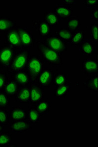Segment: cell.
Segmentation results:
<instances>
[{
	"label": "cell",
	"mask_w": 98,
	"mask_h": 147,
	"mask_svg": "<svg viewBox=\"0 0 98 147\" xmlns=\"http://www.w3.org/2000/svg\"><path fill=\"white\" fill-rule=\"evenodd\" d=\"M36 47L44 62L52 67H61L64 63L62 54L50 48L42 39L36 41Z\"/></svg>",
	"instance_id": "6da1fadb"
},
{
	"label": "cell",
	"mask_w": 98,
	"mask_h": 147,
	"mask_svg": "<svg viewBox=\"0 0 98 147\" xmlns=\"http://www.w3.org/2000/svg\"><path fill=\"white\" fill-rule=\"evenodd\" d=\"M30 49L21 48L14 50L12 62L7 69L9 75L25 70L30 57Z\"/></svg>",
	"instance_id": "7a4b0ae2"
},
{
	"label": "cell",
	"mask_w": 98,
	"mask_h": 147,
	"mask_svg": "<svg viewBox=\"0 0 98 147\" xmlns=\"http://www.w3.org/2000/svg\"><path fill=\"white\" fill-rule=\"evenodd\" d=\"M44 61L39 55H31L25 70L30 76L33 83H37L39 74L44 68Z\"/></svg>",
	"instance_id": "3957f363"
},
{
	"label": "cell",
	"mask_w": 98,
	"mask_h": 147,
	"mask_svg": "<svg viewBox=\"0 0 98 147\" xmlns=\"http://www.w3.org/2000/svg\"><path fill=\"white\" fill-rule=\"evenodd\" d=\"M5 44L14 50L22 48L20 37V27H15L5 32Z\"/></svg>",
	"instance_id": "277c9868"
},
{
	"label": "cell",
	"mask_w": 98,
	"mask_h": 147,
	"mask_svg": "<svg viewBox=\"0 0 98 147\" xmlns=\"http://www.w3.org/2000/svg\"><path fill=\"white\" fill-rule=\"evenodd\" d=\"M42 40L48 47L61 54L68 50V43L56 35H52Z\"/></svg>",
	"instance_id": "5b68a950"
},
{
	"label": "cell",
	"mask_w": 98,
	"mask_h": 147,
	"mask_svg": "<svg viewBox=\"0 0 98 147\" xmlns=\"http://www.w3.org/2000/svg\"><path fill=\"white\" fill-rule=\"evenodd\" d=\"M32 26L39 32L41 39L46 38L52 35V28L44 19L33 20Z\"/></svg>",
	"instance_id": "8992f818"
},
{
	"label": "cell",
	"mask_w": 98,
	"mask_h": 147,
	"mask_svg": "<svg viewBox=\"0 0 98 147\" xmlns=\"http://www.w3.org/2000/svg\"><path fill=\"white\" fill-rule=\"evenodd\" d=\"M14 50L7 45L0 46V66L2 70L7 69L12 62Z\"/></svg>",
	"instance_id": "52a82bcc"
},
{
	"label": "cell",
	"mask_w": 98,
	"mask_h": 147,
	"mask_svg": "<svg viewBox=\"0 0 98 147\" xmlns=\"http://www.w3.org/2000/svg\"><path fill=\"white\" fill-rule=\"evenodd\" d=\"M54 74V71L50 68L44 67L39 75L37 83L43 88H48L52 84Z\"/></svg>",
	"instance_id": "ba28073f"
},
{
	"label": "cell",
	"mask_w": 98,
	"mask_h": 147,
	"mask_svg": "<svg viewBox=\"0 0 98 147\" xmlns=\"http://www.w3.org/2000/svg\"><path fill=\"white\" fill-rule=\"evenodd\" d=\"M30 86V102L32 106H36L44 99V88L37 83H33Z\"/></svg>",
	"instance_id": "9c48e42d"
},
{
	"label": "cell",
	"mask_w": 98,
	"mask_h": 147,
	"mask_svg": "<svg viewBox=\"0 0 98 147\" xmlns=\"http://www.w3.org/2000/svg\"><path fill=\"white\" fill-rule=\"evenodd\" d=\"M82 70L84 75L91 77L98 74V58L85 59L83 60Z\"/></svg>",
	"instance_id": "30bf717a"
},
{
	"label": "cell",
	"mask_w": 98,
	"mask_h": 147,
	"mask_svg": "<svg viewBox=\"0 0 98 147\" xmlns=\"http://www.w3.org/2000/svg\"><path fill=\"white\" fill-rule=\"evenodd\" d=\"M20 37L22 48L30 49L35 45L32 32L27 27H20Z\"/></svg>",
	"instance_id": "8fae6325"
},
{
	"label": "cell",
	"mask_w": 98,
	"mask_h": 147,
	"mask_svg": "<svg viewBox=\"0 0 98 147\" xmlns=\"http://www.w3.org/2000/svg\"><path fill=\"white\" fill-rule=\"evenodd\" d=\"M9 129L14 134H24L32 129V124L28 120L12 122Z\"/></svg>",
	"instance_id": "7c38bea8"
},
{
	"label": "cell",
	"mask_w": 98,
	"mask_h": 147,
	"mask_svg": "<svg viewBox=\"0 0 98 147\" xmlns=\"http://www.w3.org/2000/svg\"><path fill=\"white\" fill-rule=\"evenodd\" d=\"M10 78L20 86H30L33 83L30 76L26 70L10 75Z\"/></svg>",
	"instance_id": "4fadbf2b"
},
{
	"label": "cell",
	"mask_w": 98,
	"mask_h": 147,
	"mask_svg": "<svg viewBox=\"0 0 98 147\" xmlns=\"http://www.w3.org/2000/svg\"><path fill=\"white\" fill-rule=\"evenodd\" d=\"M9 111L12 122L27 119L28 109L24 106H13Z\"/></svg>",
	"instance_id": "5bb4252c"
},
{
	"label": "cell",
	"mask_w": 98,
	"mask_h": 147,
	"mask_svg": "<svg viewBox=\"0 0 98 147\" xmlns=\"http://www.w3.org/2000/svg\"><path fill=\"white\" fill-rule=\"evenodd\" d=\"M14 99L18 102L28 105L30 102V86H20Z\"/></svg>",
	"instance_id": "9a60e30c"
},
{
	"label": "cell",
	"mask_w": 98,
	"mask_h": 147,
	"mask_svg": "<svg viewBox=\"0 0 98 147\" xmlns=\"http://www.w3.org/2000/svg\"><path fill=\"white\" fill-rule=\"evenodd\" d=\"M53 11L58 15L60 19L61 20H67L69 17L73 16L72 7L71 6L64 4H56Z\"/></svg>",
	"instance_id": "2e32d148"
},
{
	"label": "cell",
	"mask_w": 98,
	"mask_h": 147,
	"mask_svg": "<svg viewBox=\"0 0 98 147\" xmlns=\"http://www.w3.org/2000/svg\"><path fill=\"white\" fill-rule=\"evenodd\" d=\"M80 51L84 55L92 57L95 54V43L91 39H84L80 46Z\"/></svg>",
	"instance_id": "e0dca14e"
},
{
	"label": "cell",
	"mask_w": 98,
	"mask_h": 147,
	"mask_svg": "<svg viewBox=\"0 0 98 147\" xmlns=\"http://www.w3.org/2000/svg\"><path fill=\"white\" fill-rule=\"evenodd\" d=\"M20 87L16 82L9 78L2 90L4 91L10 98H15Z\"/></svg>",
	"instance_id": "ac0fdd59"
},
{
	"label": "cell",
	"mask_w": 98,
	"mask_h": 147,
	"mask_svg": "<svg viewBox=\"0 0 98 147\" xmlns=\"http://www.w3.org/2000/svg\"><path fill=\"white\" fill-rule=\"evenodd\" d=\"M16 27V22L8 16H0V32H5Z\"/></svg>",
	"instance_id": "d6986e66"
},
{
	"label": "cell",
	"mask_w": 98,
	"mask_h": 147,
	"mask_svg": "<svg viewBox=\"0 0 98 147\" xmlns=\"http://www.w3.org/2000/svg\"><path fill=\"white\" fill-rule=\"evenodd\" d=\"M71 84L69 82L63 85L55 87L54 89V96L58 99L64 98L71 90Z\"/></svg>",
	"instance_id": "ffe728a7"
},
{
	"label": "cell",
	"mask_w": 98,
	"mask_h": 147,
	"mask_svg": "<svg viewBox=\"0 0 98 147\" xmlns=\"http://www.w3.org/2000/svg\"><path fill=\"white\" fill-rule=\"evenodd\" d=\"M44 20L51 28H55L59 24L60 18L54 11H46L44 13Z\"/></svg>",
	"instance_id": "44dd1931"
},
{
	"label": "cell",
	"mask_w": 98,
	"mask_h": 147,
	"mask_svg": "<svg viewBox=\"0 0 98 147\" xmlns=\"http://www.w3.org/2000/svg\"><path fill=\"white\" fill-rule=\"evenodd\" d=\"M98 75L88 77L84 82H83V86L88 90L93 91V92H98Z\"/></svg>",
	"instance_id": "7402d4cb"
},
{
	"label": "cell",
	"mask_w": 98,
	"mask_h": 147,
	"mask_svg": "<svg viewBox=\"0 0 98 147\" xmlns=\"http://www.w3.org/2000/svg\"><path fill=\"white\" fill-rule=\"evenodd\" d=\"M42 115L39 113L35 106H32L28 109L27 120L31 124H37L41 120Z\"/></svg>",
	"instance_id": "603a6c76"
},
{
	"label": "cell",
	"mask_w": 98,
	"mask_h": 147,
	"mask_svg": "<svg viewBox=\"0 0 98 147\" xmlns=\"http://www.w3.org/2000/svg\"><path fill=\"white\" fill-rule=\"evenodd\" d=\"M68 82V75L64 72L59 71L54 73L53 78L52 84L55 87L63 85Z\"/></svg>",
	"instance_id": "cb8c5ba5"
},
{
	"label": "cell",
	"mask_w": 98,
	"mask_h": 147,
	"mask_svg": "<svg viewBox=\"0 0 98 147\" xmlns=\"http://www.w3.org/2000/svg\"><path fill=\"white\" fill-rule=\"evenodd\" d=\"M81 25L80 19L78 16H72L67 19V28L73 32L78 30Z\"/></svg>",
	"instance_id": "d4e9b609"
},
{
	"label": "cell",
	"mask_w": 98,
	"mask_h": 147,
	"mask_svg": "<svg viewBox=\"0 0 98 147\" xmlns=\"http://www.w3.org/2000/svg\"><path fill=\"white\" fill-rule=\"evenodd\" d=\"M35 107L38 112L42 116L48 114L50 111L51 107H52V103L48 99H44L39 102Z\"/></svg>",
	"instance_id": "484cf974"
},
{
	"label": "cell",
	"mask_w": 98,
	"mask_h": 147,
	"mask_svg": "<svg viewBox=\"0 0 98 147\" xmlns=\"http://www.w3.org/2000/svg\"><path fill=\"white\" fill-rule=\"evenodd\" d=\"M84 37L85 32L83 30H78L76 32H74L71 42V45L76 47H80L84 40Z\"/></svg>",
	"instance_id": "4316f807"
},
{
	"label": "cell",
	"mask_w": 98,
	"mask_h": 147,
	"mask_svg": "<svg viewBox=\"0 0 98 147\" xmlns=\"http://www.w3.org/2000/svg\"><path fill=\"white\" fill-rule=\"evenodd\" d=\"M55 34L68 43L71 42L73 32L66 28L62 27L59 30L55 32Z\"/></svg>",
	"instance_id": "83f0119b"
},
{
	"label": "cell",
	"mask_w": 98,
	"mask_h": 147,
	"mask_svg": "<svg viewBox=\"0 0 98 147\" xmlns=\"http://www.w3.org/2000/svg\"><path fill=\"white\" fill-rule=\"evenodd\" d=\"M12 144V134L5 132L0 134V147H10Z\"/></svg>",
	"instance_id": "f1b7e54d"
},
{
	"label": "cell",
	"mask_w": 98,
	"mask_h": 147,
	"mask_svg": "<svg viewBox=\"0 0 98 147\" xmlns=\"http://www.w3.org/2000/svg\"><path fill=\"white\" fill-rule=\"evenodd\" d=\"M10 113L7 109L0 107V124L2 125H10Z\"/></svg>",
	"instance_id": "f546056e"
},
{
	"label": "cell",
	"mask_w": 98,
	"mask_h": 147,
	"mask_svg": "<svg viewBox=\"0 0 98 147\" xmlns=\"http://www.w3.org/2000/svg\"><path fill=\"white\" fill-rule=\"evenodd\" d=\"M11 98L4 91L0 90V107L7 109L10 106Z\"/></svg>",
	"instance_id": "4dcf8cb0"
},
{
	"label": "cell",
	"mask_w": 98,
	"mask_h": 147,
	"mask_svg": "<svg viewBox=\"0 0 98 147\" xmlns=\"http://www.w3.org/2000/svg\"><path fill=\"white\" fill-rule=\"evenodd\" d=\"M91 32V40H92L95 43H98V24L94 22L92 24L90 27Z\"/></svg>",
	"instance_id": "1f68e13d"
},
{
	"label": "cell",
	"mask_w": 98,
	"mask_h": 147,
	"mask_svg": "<svg viewBox=\"0 0 98 147\" xmlns=\"http://www.w3.org/2000/svg\"><path fill=\"white\" fill-rule=\"evenodd\" d=\"M9 74L4 70L0 71V90H3L9 79Z\"/></svg>",
	"instance_id": "d6a6232c"
},
{
	"label": "cell",
	"mask_w": 98,
	"mask_h": 147,
	"mask_svg": "<svg viewBox=\"0 0 98 147\" xmlns=\"http://www.w3.org/2000/svg\"><path fill=\"white\" fill-rule=\"evenodd\" d=\"M84 4L86 5L88 8H94L98 7V1L97 0H92V1H88L85 0L84 1Z\"/></svg>",
	"instance_id": "836d02e7"
},
{
	"label": "cell",
	"mask_w": 98,
	"mask_h": 147,
	"mask_svg": "<svg viewBox=\"0 0 98 147\" xmlns=\"http://www.w3.org/2000/svg\"><path fill=\"white\" fill-rule=\"evenodd\" d=\"M98 7H94V8L92 9L91 13V18L92 20H95V21H98Z\"/></svg>",
	"instance_id": "e575fe53"
},
{
	"label": "cell",
	"mask_w": 98,
	"mask_h": 147,
	"mask_svg": "<svg viewBox=\"0 0 98 147\" xmlns=\"http://www.w3.org/2000/svg\"><path fill=\"white\" fill-rule=\"evenodd\" d=\"M63 2L64 3V5L71 6V5H73L74 3H76V1L69 0V1H63Z\"/></svg>",
	"instance_id": "d590c367"
},
{
	"label": "cell",
	"mask_w": 98,
	"mask_h": 147,
	"mask_svg": "<svg viewBox=\"0 0 98 147\" xmlns=\"http://www.w3.org/2000/svg\"><path fill=\"white\" fill-rule=\"evenodd\" d=\"M4 131H5L4 125H2V124H0V134L2 132H4Z\"/></svg>",
	"instance_id": "8d00e7d4"
},
{
	"label": "cell",
	"mask_w": 98,
	"mask_h": 147,
	"mask_svg": "<svg viewBox=\"0 0 98 147\" xmlns=\"http://www.w3.org/2000/svg\"><path fill=\"white\" fill-rule=\"evenodd\" d=\"M1 33H0V42H1Z\"/></svg>",
	"instance_id": "74e56055"
},
{
	"label": "cell",
	"mask_w": 98,
	"mask_h": 147,
	"mask_svg": "<svg viewBox=\"0 0 98 147\" xmlns=\"http://www.w3.org/2000/svg\"><path fill=\"white\" fill-rule=\"evenodd\" d=\"M3 70H2V68H1V66H0V71H2Z\"/></svg>",
	"instance_id": "f35d334b"
}]
</instances>
